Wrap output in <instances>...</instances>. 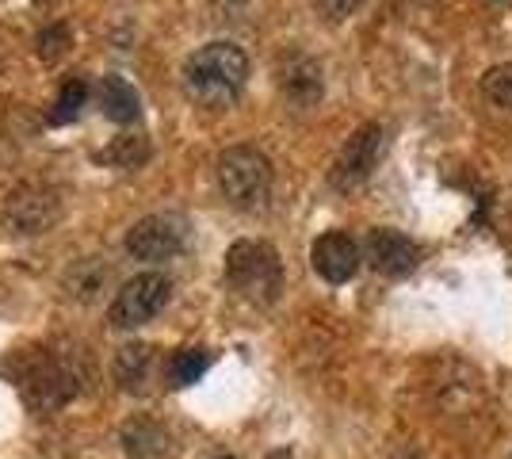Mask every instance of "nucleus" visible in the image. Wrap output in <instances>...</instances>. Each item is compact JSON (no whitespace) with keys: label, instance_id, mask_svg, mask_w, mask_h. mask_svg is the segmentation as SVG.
<instances>
[{"label":"nucleus","instance_id":"9d476101","mask_svg":"<svg viewBox=\"0 0 512 459\" xmlns=\"http://www.w3.org/2000/svg\"><path fill=\"white\" fill-rule=\"evenodd\" d=\"M62 215V203L50 188H20L8 199V219L20 234H43Z\"/></svg>","mask_w":512,"mask_h":459},{"label":"nucleus","instance_id":"6ab92c4d","mask_svg":"<svg viewBox=\"0 0 512 459\" xmlns=\"http://www.w3.org/2000/svg\"><path fill=\"white\" fill-rule=\"evenodd\" d=\"M482 96L497 108H512V66H493L482 77Z\"/></svg>","mask_w":512,"mask_h":459},{"label":"nucleus","instance_id":"aec40b11","mask_svg":"<svg viewBox=\"0 0 512 459\" xmlns=\"http://www.w3.org/2000/svg\"><path fill=\"white\" fill-rule=\"evenodd\" d=\"M360 4L363 0H314V8H318L325 20H348Z\"/></svg>","mask_w":512,"mask_h":459},{"label":"nucleus","instance_id":"4468645a","mask_svg":"<svg viewBox=\"0 0 512 459\" xmlns=\"http://www.w3.org/2000/svg\"><path fill=\"white\" fill-rule=\"evenodd\" d=\"M150 368H153V349L150 345H123V349L115 352V383L123 387V391H138L146 379H150Z\"/></svg>","mask_w":512,"mask_h":459},{"label":"nucleus","instance_id":"2eb2a0df","mask_svg":"<svg viewBox=\"0 0 512 459\" xmlns=\"http://www.w3.org/2000/svg\"><path fill=\"white\" fill-rule=\"evenodd\" d=\"M107 284V264H100L96 257H88V261L73 264L69 272H65V295L69 299H77V303H92Z\"/></svg>","mask_w":512,"mask_h":459},{"label":"nucleus","instance_id":"f8f14e48","mask_svg":"<svg viewBox=\"0 0 512 459\" xmlns=\"http://www.w3.org/2000/svg\"><path fill=\"white\" fill-rule=\"evenodd\" d=\"M100 108L115 123H134L142 115V96H138V88L130 85L127 77H115L111 73V77L100 81Z\"/></svg>","mask_w":512,"mask_h":459},{"label":"nucleus","instance_id":"0eeeda50","mask_svg":"<svg viewBox=\"0 0 512 459\" xmlns=\"http://www.w3.org/2000/svg\"><path fill=\"white\" fill-rule=\"evenodd\" d=\"M184 241H188V222H184V215L157 211V215H146V219L134 222L127 230V238H123V245H127V253L134 261L161 264V261H172L184 249Z\"/></svg>","mask_w":512,"mask_h":459},{"label":"nucleus","instance_id":"ddd939ff","mask_svg":"<svg viewBox=\"0 0 512 459\" xmlns=\"http://www.w3.org/2000/svg\"><path fill=\"white\" fill-rule=\"evenodd\" d=\"M123 448H127L130 459H161L169 452V433L157 421L134 417L123 425Z\"/></svg>","mask_w":512,"mask_h":459},{"label":"nucleus","instance_id":"423d86ee","mask_svg":"<svg viewBox=\"0 0 512 459\" xmlns=\"http://www.w3.org/2000/svg\"><path fill=\"white\" fill-rule=\"evenodd\" d=\"M386 153V131L379 123H363L360 131L348 134V142L341 146V153L333 157V169H329V184L337 192H352L360 188L367 176L379 169Z\"/></svg>","mask_w":512,"mask_h":459},{"label":"nucleus","instance_id":"9b49d317","mask_svg":"<svg viewBox=\"0 0 512 459\" xmlns=\"http://www.w3.org/2000/svg\"><path fill=\"white\" fill-rule=\"evenodd\" d=\"M279 85H283V96L291 100V104H299V108H310V104H318L321 100V66L314 58H306V54H295V58H287V66L279 69Z\"/></svg>","mask_w":512,"mask_h":459},{"label":"nucleus","instance_id":"a211bd4d","mask_svg":"<svg viewBox=\"0 0 512 459\" xmlns=\"http://www.w3.org/2000/svg\"><path fill=\"white\" fill-rule=\"evenodd\" d=\"M85 100H88V85L81 77L65 81L62 92H58V100H54V111H50V123H69V119H77V111L85 108Z\"/></svg>","mask_w":512,"mask_h":459},{"label":"nucleus","instance_id":"412c9836","mask_svg":"<svg viewBox=\"0 0 512 459\" xmlns=\"http://www.w3.org/2000/svg\"><path fill=\"white\" fill-rule=\"evenodd\" d=\"M62 39H65L62 27H54V31H43V35H39V54H46V58H54V54L62 50V46H58Z\"/></svg>","mask_w":512,"mask_h":459},{"label":"nucleus","instance_id":"39448f33","mask_svg":"<svg viewBox=\"0 0 512 459\" xmlns=\"http://www.w3.org/2000/svg\"><path fill=\"white\" fill-rule=\"evenodd\" d=\"M172 299V280L165 272H142V276H134L127 284L115 291V299H111V310H107V318H111V326L115 329H138L153 322Z\"/></svg>","mask_w":512,"mask_h":459},{"label":"nucleus","instance_id":"6e6552de","mask_svg":"<svg viewBox=\"0 0 512 459\" xmlns=\"http://www.w3.org/2000/svg\"><path fill=\"white\" fill-rule=\"evenodd\" d=\"M360 245L356 238H348L341 230H329V234H321L314 245H310V264H314V272H318L325 284H348L356 272H360Z\"/></svg>","mask_w":512,"mask_h":459},{"label":"nucleus","instance_id":"4be33fe9","mask_svg":"<svg viewBox=\"0 0 512 459\" xmlns=\"http://www.w3.org/2000/svg\"><path fill=\"white\" fill-rule=\"evenodd\" d=\"M264 459H295V456H291L287 448H276V452H268V456H264Z\"/></svg>","mask_w":512,"mask_h":459},{"label":"nucleus","instance_id":"dca6fc26","mask_svg":"<svg viewBox=\"0 0 512 459\" xmlns=\"http://www.w3.org/2000/svg\"><path fill=\"white\" fill-rule=\"evenodd\" d=\"M211 368V352L207 349H180L169 360V379L172 387H192L203 379V372Z\"/></svg>","mask_w":512,"mask_h":459},{"label":"nucleus","instance_id":"f257e3e1","mask_svg":"<svg viewBox=\"0 0 512 459\" xmlns=\"http://www.w3.org/2000/svg\"><path fill=\"white\" fill-rule=\"evenodd\" d=\"M180 81H184L188 100H195L199 108H230L249 81V58L237 43L214 39L188 54Z\"/></svg>","mask_w":512,"mask_h":459},{"label":"nucleus","instance_id":"f3484780","mask_svg":"<svg viewBox=\"0 0 512 459\" xmlns=\"http://www.w3.org/2000/svg\"><path fill=\"white\" fill-rule=\"evenodd\" d=\"M104 157L111 161V165H119V169H138V165L150 157V146H146L142 134H119Z\"/></svg>","mask_w":512,"mask_h":459},{"label":"nucleus","instance_id":"1a4fd4ad","mask_svg":"<svg viewBox=\"0 0 512 459\" xmlns=\"http://www.w3.org/2000/svg\"><path fill=\"white\" fill-rule=\"evenodd\" d=\"M367 261H371V268L379 276H409L421 264V249L402 230H371V238H367Z\"/></svg>","mask_w":512,"mask_h":459},{"label":"nucleus","instance_id":"f03ea898","mask_svg":"<svg viewBox=\"0 0 512 459\" xmlns=\"http://www.w3.org/2000/svg\"><path fill=\"white\" fill-rule=\"evenodd\" d=\"M226 284L234 287L245 303L268 306L283 291V261L276 245L268 241H234L226 253Z\"/></svg>","mask_w":512,"mask_h":459},{"label":"nucleus","instance_id":"20e7f679","mask_svg":"<svg viewBox=\"0 0 512 459\" xmlns=\"http://www.w3.org/2000/svg\"><path fill=\"white\" fill-rule=\"evenodd\" d=\"M73 360H77V356H54V352H46V349L31 360V368L20 375L23 398H27L31 410L46 414V410L65 406L69 398H77L85 375L77 372Z\"/></svg>","mask_w":512,"mask_h":459},{"label":"nucleus","instance_id":"5701e85b","mask_svg":"<svg viewBox=\"0 0 512 459\" xmlns=\"http://www.w3.org/2000/svg\"><path fill=\"white\" fill-rule=\"evenodd\" d=\"M214 459H234V456H214Z\"/></svg>","mask_w":512,"mask_h":459},{"label":"nucleus","instance_id":"7ed1b4c3","mask_svg":"<svg viewBox=\"0 0 512 459\" xmlns=\"http://www.w3.org/2000/svg\"><path fill=\"white\" fill-rule=\"evenodd\" d=\"M218 192L226 196L230 207L241 211H260L272 196V161L256 146H230L218 153Z\"/></svg>","mask_w":512,"mask_h":459}]
</instances>
